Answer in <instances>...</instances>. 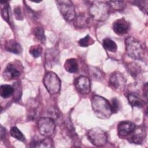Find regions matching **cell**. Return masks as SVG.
Returning <instances> with one entry per match:
<instances>
[{"label":"cell","instance_id":"cell-1","mask_svg":"<svg viewBox=\"0 0 148 148\" xmlns=\"http://www.w3.org/2000/svg\"><path fill=\"white\" fill-rule=\"evenodd\" d=\"M92 109L97 117L105 119L109 118L112 114L110 103L102 97L94 95L91 101Z\"/></svg>","mask_w":148,"mask_h":148},{"label":"cell","instance_id":"cell-2","mask_svg":"<svg viewBox=\"0 0 148 148\" xmlns=\"http://www.w3.org/2000/svg\"><path fill=\"white\" fill-rule=\"evenodd\" d=\"M125 49L127 54L136 60H142L145 56L143 46L139 40L133 37H128L125 39Z\"/></svg>","mask_w":148,"mask_h":148},{"label":"cell","instance_id":"cell-3","mask_svg":"<svg viewBox=\"0 0 148 148\" xmlns=\"http://www.w3.org/2000/svg\"><path fill=\"white\" fill-rule=\"evenodd\" d=\"M110 9L109 6L106 2L93 1L90 6L89 12L94 20L102 21L105 20L109 17Z\"/></svg>","mask_w":148,"mask_h":148},{"label":"cell","instance_id":"cell-4","mask_svg":"<svg viewBox=\"0 0 148 148\" xmlns=\"http://www.w3.org/2000/svg\"><path fill=\"white\" fill-rule=\"evenodd\" d=\"M43 83L50 94L58 93L60 90L61 81L56 73L48 72L44 77Z\"/></svg>","mask_w":148,"mask_h":148},{"label":"cell","instance_id":"cell-5","mask_svg":"<svg viewBox=\"0 0 148 148\" xmlns=\"http://www.w3.org/2000/svg\"><path fill=\"white\" fill-rule=\"evenodd\" d=\"M88 140L96 146H101L106 143L108 140L107 134L105 131L99 127L93 128L87 132Z\"/></svg>","mask_w":148,"mask_h":148},{"label":"cell","instance_id":"cell-6","mask_svg":"<svg viewBox=\"0 0 148 148\" xmlns=\"http://www.w3.org/2000/svg\"><path fill=\"white\" fill-rule=\"evenodd\" d=\"M58 8L64 17L68 21H72L75 17V6L72 1L68 0H60L56 1Z\"/></svg>","mask_w":148,"mask_h":148},{"label":"cell","instance_id":"cell-7","mask_svg":"<svg viewBox=\"0 0 148 148\" xmlns=\"http://www.w3.org/2000/svg\"><path fill=\"white\" fill-rule=\"evenodd\" d=\"M38 127L42 135L49 137L53 135L55 131L54 120L51 117H42L38 122Z\"/></svg>","mask_w":148,"mask_h":148},{"label":"cell","instance_id":"cell-8","mask_svg":"<svg viewBox=\"0 0 148 148\" xmlns=\"http://www.w3.org/2000/svg\"><path fill=\"white\" fill-rule=\"evenodd\" d=\"M21 65L16 64V62H11L7 65L5 69L3 76L4 79H8V80L14 79L18 77L21 73Z\"/></svg>","mask_w":148,"mask_h":148},{"label":"cell","instance_id":"cell-9","mask_svg":"<svg viewBox=\"0 0 148 148\" xmlns=\"http://www.w3.org/2000/svg\"><path fill=\"white\" fill-rule=\"evenodd\" d=\"M109 83L110 87L113 89L121 90L124 87L125 80L121 73L118 72H115L110 75Z\"/></svg>","mask_w":148,"mask_h":148},{"label":"cell","instance_id":"cell-10","mask_svg":"<svg viewBox=\"0 0 148 148\" xmlns=\"http://www.w3.org/2000/svg\"><path fill=\"white\" fill-rule=\"evenodd\" d=\"M75 85L77 91L82 94H88L90 91V81L86 76H81L77 78L75 82Z\"/></svg>","mask_w":148,"mask_h":148},{"label":"cell","instance_id":"cell-11","mask_svg":"<svg viewBox=\"0 0 148 148\" xmlns=\"http://www.w3.org/2000/svg\"><path fill=\"white\" fill-rule=\"evenodd\" d=\"M130 23L124 18H121L116 20L113 24V29L114 32L119 35H122L127 34L130 29Z\"/></svg>","mask_w":148,"mask_h":148},{"label":"cell","instance_id":"cell-12","mask_svg":"<svg viewBox=\"0 0 148 148\" xmlns=\"http://www.w3.org/2000/svg\"><path fill=\"white\" fill-rule=\"evenodd\" d=\"M136 128L135 124L130 121H123L119 123L117 127L118 134L120 136H127L133 133Z\"/></svg>","mask_w":148,"mask_h":148},{"label":"cell","instance_id":"cell-13","mask_svg":"<svg viewBox=\"0 0 148 148\" xmlns=\"http://www.w3.org/2000/svg\"><path fill=\"white\" fill-rule=\"evenodd\" d=\"M128 100L129 103L132 107L140 108L143 105V100L142 99L139 94L135 92H131L128 94Z\"/></svg>","mask_w":148,"mask_h":148},{"label":"cell","instance_id":"cell-14","mask_svg":"<svg viewBox=\"0 0 148 148\" xmlns=\"http://www.w3.org/2000/svg\"><path fill=\"white\" fill-rule=\"evenodd\" d=\"M134 134L131 136L130 140L131 142L135 144L142 143L146 138V132L142 128L135 129L134 131Z\"/></svg>","mask_w":148,"mask_h":148},{"label":"cell","instance_id":"cell-15","mask_svg":"<svg viewBox=\"0 0 148 148\" xmlns=\"http://www.w3.org/2000/svg\"><path fill=\"white\" fill-rule=\"evenodd\" d=\"M6 49L8 51L18 54L22 51L21 45L14 40H9L6 44Z\"/></svg>","mask_w":148,"mask_h":148},{"label":"cell","instance_id":"cell-16","mask_svg":"<svg viewBox=\"0 0 148 148\" xmlns=\"http://www.w3.org/2000/svg\"><path fill=\"white\" fill-rule=\"evenodd\" d=\"M65 69L69 73H75L78 71V64L75 58L68 59L64 63Z\"/></svg>","mask_w":148,"mask_h":148},{"label":"cell","instance_id":"cell-17","mask_svg":"<svg viewBox=\"0 0 148 148\" xmlns=\"http://www.w3.org/2000/svg\"><path fill=\"white\" fill-rule=\"evenodd\" d=\"M14 88L10 85L3 84L0 87V95L3 98L10 97L13 93Z\"/></svg>","mask_w":148,"mask_h":148},{"label":"cell","instance_id":"cell-18","mask_svg":"<svg viewBox=\"0 0 148 148\" xmlns=\"http://www.w3.org/2000/svg\"><path fill=\"white\" fill-rule=\"evenodd\" d=\"M102 45L106 50L110 52H115L117 50V45L112 39L109 38H105L102 41Z\"/></svg>","mask_w":148,"mask_h":148},{"label":"cell","instance_id":"cell-19","mask_svg":"<svg viewBox=\"0 0 148 148\" xmlns=\"http://www.w3.org/2000/svg\"><path fill=\"white\" fill-rule=\"evenodd\" d=\"M33 143L35 145L33 147H53V140L48 138L44 139L43 140H37L33 142Z\"/></svg>","mask_w":148,"mask_h":148},{"label":"cell","instance_id":"cell-20","mask_svg":"<svg viewBox=\"0 0 148 148\" xmlns=\"http://www.w3.org/2000/svg\"><path fill=\"white\" fill-rule=\"evenodd\" d=\"M3 3V5L1 3V16L3 17V20H5L8 24H10V15L9 12V5L8 2L5 1Z\"/></svg>","mask_w":148,"mask_h":148},{"label":"cell","instance_id":"cell-21","mask_svg":"<svg viewBox=\"0 0 148 148\" xmlns=\"http://www.w3.org/2000/svg\"><path fill=\"white\" fill-rule=\"evenodd\" d=\"M10 135L16 138V139L24 142L25 141V138L24 137V135L22 134V132L16 127H13L11 128L10 131Z\"/></svg>","mask_w":148,"mask_h":148},{"label":"cell","instance_id":"cell-22","mask_svg":"<svg viewBox=\"0 0 148 148\" xmlns=\"http://www.w3.org/2000/svg\"><path fill=\"white\" fill-rule=\"evenodd\" d=\"M106 3L109 6L110 8H112L116 10H123L125 7V3L124 1H110L106 2Z\"/></svg>","mask_w":148,"mask_h":148},{"label":"cell","instance_id":"cell-23","mask_svg":"<svg viewBox=\"0 0 148 148\" xmlns=\"http://www.w3.org/2000/svg\"><path fill=\"white\" fill-rule=\"evenodd\" d=\"M128 69L131 75L132 76L134 77H136L141 71L139 66L137 64L134 62H132L129 64Z\"/></svg>","mask_w":148,"mask_h":148},{"label":"cell","instance_id":"cell-24","mask_svg":"<svg viewBox=\"0 0 148 148\" xmlns=\"http://www.w3.org/2000/svg\"><path fill=\"white\" fill-rule=\"evenodd\" d=\"M34 34L35 36L40 40L41 42H44L46 40L45 32L43 29L40 27H38L35 28V29L34 31Z\"/></svg>","mask_w":148,"mask_h":148},{"label":"cell","instance_id":"cell-25","mask_svg":"<svg viewBox=\"0 0 148 148\" xmlns=\"http://www.w3.org/2000/svg\"><path fill=\"white\" fill-rule=\"evenodd\" d=\"M88 18L84 14H80L76 18V23L79 27L83 28L87 25Z\"/></svg>","mask_w":148,"mask_h":148},{"label":"cell","instance_id":"cell-26","mask_svg":"<svg viewBox=\"0 0 148 148\" xmlns=\"http://www.w3.org/2000/svg\"><path fill=\"white\" fill-rule=\"evenodd\" d=\"M93 43L94 40L88 35H86L84 38L80 39L78 41V43L81 47H88L90 45H92Z\"/></svg>","mask_w":148,"mask_h":148},{"label":"cell","instance_id":"cell-27","mask_svg":"<svg viewBox=\"0 0 148 148\" xmlns=\"http://www.w3.org/2000/svg\"><path fill=\"white\" fill-rule=\"evenodd\" d=\"M135 5L137 6L140 10L144 12L145 14L147 13V1H135L133 2Z\"/></svg>","mask_w":148,"mask_h":148},{"label":"cell","instance_id":"cell-28","mask_svg":"<svg viewBox=\"0 0 148 148\" xmlns=\"http://www.w3.org/2000/svg\"><path fill=\"white\" fill-rule=\"evenodd\" d=\"M42 48L40 46H31V47L30 48L29 53L34 57L38 58L40 56L42 53Z\"/></svg>","mask_w":148,"mask_h":148},{"label":"cell","instance_id":"cell-29","mask_svg":"<svg viewBox=\"0 0 148 148\" xmlns=\"http://www.w3.org/2000/svg\"><path fill=\"white\" fill-rule=\"evenodd\" d=\"M110 106H111L112 113H117L118 112V110L120 109V105H119V101L117 98H114L112 99Z\"/></svg>","mask_w":148,"mask_h":148},{"label":"cell","instance_id":"cell-30","mask_svg":"<svg viewBox=\"0 0 148 148\" xmlns=\"http://www.w3.org/2000/svg\"><path fill=\"white\" fill-rule=\"evenodd\" d=\"M14 13L15 17L17 20H22L23 19V15L21 14V10L20 6H17L14 9Z\"/></svg>","mask_w":148,"mask_h":148}]
</instances>
